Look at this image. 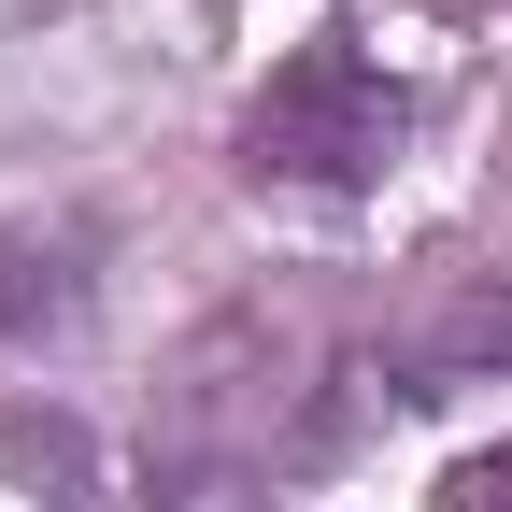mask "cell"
Masks as SVG:
<instances>
[{
  "mask_svg": "<svg viewBox=\"0 0 512 512\" xmlns=\"http://www.w3.org/2000/svg\"><path fill=\"white\" fill-rule=\"evenodd\" d=\"M313 370V328L285 299H228L171 342V384H157V512H242L256 456Z\"/></svg>",
  "mask_w": 512,
  "mask_h": 512,
  "instance_id": "cell-1",
  "label": "cell"
},
{
  "mask_svg": "<svg viewBox=\"0 0 512 512\" xmlns=\"http://www.w3.org/2000/svg\"><path fill=\"white\" fill-rule=\"evenodd\" d=\"M441 512H512V441L470 456V470H441Z\"/></svg>",
  "mask_w": 512,
  "mask_h": 512,
  "instance_id": "cell-4",
  "label": "cell"
},
{
  "mask_svg": "<svg viewBox=\"0 0 512 512\" xmlns=\"http://www.w3.org/2000/svg\"><path fill=\"white\" fill-rule=\"evenodd\" d=\"M399 86L356 57V29H313L271 86L242 100V185H299V200H342V185L399 171Z\"/></svg>",
  "mask_w": 512,
  "mask_h": 512,
  "instance_id": "cell-2",
  "label": "cell"
},
{
  "mask_svg": "<svg viewBox=\"0 0 512 512\" xmlns=\"http://www.w3.org/2000/svg\"><path fill=\"white\" fill-rule=\"evenodd\" d=\"M86 299H100V228H86V214L0 228V342H15V356L72 342V328H86Z\"/></svg>",
  "mask_w": 512,
  "mask_h": 512,
  "instance_id": "cell-3",
  "label": "cell"
}]
</instances>
